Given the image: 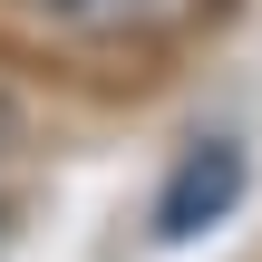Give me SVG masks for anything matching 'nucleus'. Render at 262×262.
Here are the masks:
<instances>
[{
  "mask_svg": "<svg viewBox=\"0 0 262 262\" xmlns=\"http://www.w3.org/2000/svg\"><path fill=\"white\" fill-rule=\"evenodd\" d=\"M10 136H19V107H10V97H0V156H10Z\"/></svg>",
  "mask_w": 262,
  "mask_h": 262,
  "instance_id": "3",
  "label": "nucleus"
},
{
  "mask_svg": "<svg viewBox=\"0 0 262 262\" xmlns=\"http://www.w3.org/2000/svg\"><path fill=\"white\" fill-rule=\"evenodd\" d=\"M243 185H253L243 136H194V146L175 156L165 194H156V243H194V233H214V224L243 204Z\"/></svg>",
  "mask_w": 262,
  "mask_h": 262,
  "instance_id": "1",
  "label": "nucleus"
},
{
  "mask_svg": "<svg viewBox=\"0 0 262 262\" xmlns=\"http://www.w3.org/2000/svg\"><path fill=\"white\" fill-rule=\"evenodd\" d=\"M29 10L39 29H68V39H146L165 19H185V0H10Z\"/></svg>",
  "mask_w": 262,
  "mask_h": 262,
  "instance_id": "2",
  "label": "nucleus"
},
{
  "mask_svg": "<svg viewBox=\"0 0 262 262\" xmlns=\"http://www.w3.org/2000/svg\"><path fill=\"white\" fill-rule=\"evenodd\" d=\"M0 243H10V224H0Z\"/></svg>",
  "mask_w": 262,
  "mask_h": 262,
  "instance_id": "4",
  "label": "nucleus"
}]
</instances>
